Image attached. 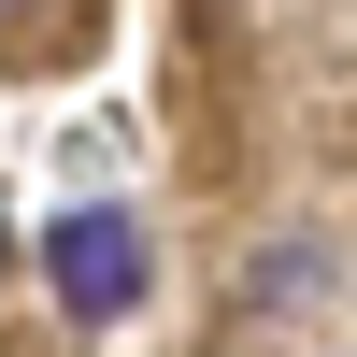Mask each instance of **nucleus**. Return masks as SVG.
I'll use <instances>...</instances> for the list:
<instances>
[{
    "mask_svg": "<svg viewBox=\"0 0 357 357\" xmlns=\"http://www.w3.org/2000/svg\"><path fill=\"white\" fill-rule=\"evenodd\" d=\"M43 286H57V314H72V329H114V314L143 301V229L100 215V200H86V215H57V229H43Z\"/></svg>",
    "mask_w": 357,
    "mask_h": 357,
    "instance_id": "f257e3e1",
    "label": "nucleus"
},
{
    "mask_svg": "<svg viewBox=\"0 0 357 357\" xmlns=\"http://www.w3.org/2000/svg\"><path fill=\"white\" fill-rule=\"evenodd\" d=\"M0 257H15V243H0Z\"/></svg>",
    "mask_w": 357,
    "mask_h": 357,
    "instance_id": "f03ea898",
    "label": "nucleus"
}]
</instances>
